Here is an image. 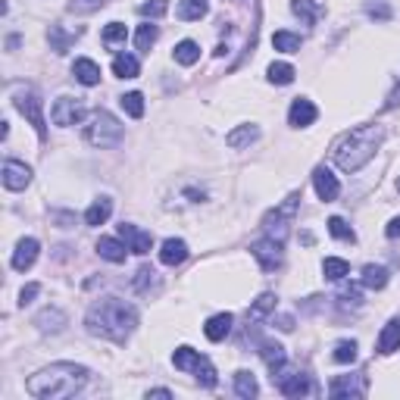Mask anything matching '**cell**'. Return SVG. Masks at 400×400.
<instances>
[{
	"label": "cell",
	"mask_w": 400,
	"mask_h": 400,
	"mask_svg": "<svg viewBox=\"0 0 400 400\" xmlns=\"http://www.w3.org/2000/svg\"><path fill=\"white\" fill-rule=\"evenodd\" d=\"M297 206H300V194L294 191V194H288L281 206H275L272 212H266V219H262V228H266V235L285 244V238H288V231H291V219H294V212H297Z\"/></svg>",
	"instance_id": "obj_5"
},
{
	"label": "cell",
	"mask_w": 400,
	"mask_h": 400,
	"mask_svg": "<svg viewBox=\"0 0 400 400\" xmlns=\"http://www.w3.org/2000/svg\"><path fill=\"white\" fill-rule=\"evenodd\" d=\"M188 260V244L181 238H166L160 244V262L162 266H181Z\"/></svg>",
	"instance_id": "obj_17"
},
{
	"label": "cell",
	"mask_w": 400,
	"mask_h": 400,
	"mask_svg": "<svg viewBox=\"0 0 400 400\" xmlns=\"http://www.w3.org/2000/svg\"><path fill=\"white\" fill-rule=\"evenodd\" d=\"M312 188H316V194H319V200H335L338 194H341V185H338V178L331 175V169H325V166H319L316 172H312Z\"/></svg>",
	"instance_id": "obj_16"
},
{
	"label": "cell",
	"mask_w": 400,
	"mask_h": 400,
	"mask_svg": "<svg viewBox=\"0 0 400 400\" xmlns=\"http://www.w3.org/2000/svg\"><path fill=\"white\" fill-rule=\"evenodd\" d=\"M235 394H238V397H244V400H250V397L260 394V385H256L253 372H247V369L235 372Z\"/></svg>",
	"instance_id": "obj_28"
},
{
	"label": "cell",
	"mask_w": 400,
	"mask_h": 400,
	"mask_svg": "<svg viewBox=\"0 0 400 400\" xmlns=\"http://www.w3.org/2000/svg\"><path fill=\"white\" fill-rule=\"evenodd\" d=\"M260 356H262V362L269 366V372H272V375L288 362L285 347H281V344H275V341H260Z\"/></svg>",
	"instance_id": "obj_22"
},
{
	"label": "cell",
	"mask_w": 400,
	"mask_h": 400,
	"mask_svg": "<svg viewBox=\"0 0 400 400\" xmlns=\"http://www.w3.org/2000/svg\"><path fill=\"white\" fill-rule=\"evenodd\" d=\"M38 291H41V285L38 281H28V285L19 291V306H25V303H31V300L38 297Z\"/></svg>",
	"instance_id": "obj_47"
},
{
	"label": "cell",
	"mask_w": 400,
	"mask_h": 400,
	"mask_svg": "<svg viewBox=\"0 0 400 400\" xmlns=\"http://www.w3.org/2000/svg\"><path fill=\"white\" fill-rule=\"evenodd\" d=\"M122 135H125L122 122L106 110L91 112V119H88V125H85V141L91 144V147H116V144L122 141Z\"/></svg>",
	"instance_id": "obj_4"
},
{
	"label": "cell",
	"mask_w": 400,
	"mask_h": 400,
	"mask_svg": "<svg viewBox=\"0 0 400 400\" xmlns=\"http://www.w3.org/2000/svg\"><path fill=\"white\" fill-rule=\"evenodd\" d=\"M397 103H400V85H397V88H394V91H391V97H388L385 110H394V106H397Z\"/></svg>",
	"instance_id": "obj_50"
},
{
	"label": "cell",
	"mask_w": 400,
	"mask_h": 400,
	"mask_svg": "<svg viewBox=\"0 0 400 400\" xmlns=\"http://www.w3.org/2000/svg\"><path fill=\"white\" fill-rule=\"evenodd\" d=\"M125 38H128V31H125L122 22H110L103 28V44H106V47H119V44H125Z\"/></svg>",
	"instance_id": "obj_42"
},
{
	"label": "cell",
	"mask_w": 400,
	"mask_h": 400,
	"mask_svg": "<svg viewBox=\"0 0 400 400\" xmlns=\"http://www.w3.org/2000/svg\"><path fill=\"white\" fill-rule=\"evenodd\" d=\"M97 253L103 256L106 262H125L128 247H125L119 238H100V241H97Z\"/></svg>",
	"instance_id": "obj_23"
},
{
	"label": "cell",
	"mask_w": 400,
	"mask_h": 400,
	"mask_svg": "<svg viewBox=\"0 0 400 400\" xmlns=\"http://www.w3.org/2000/svg\"><path fill=\"white\" fill-rule=\"evenodd\" d=\"M210 12V0H178V19L185 22H197Z\"/></svg>",
	"instance_id": "obj_26"
},
{
	"label": "cell",
	"mask_w": 400,
	"mask_h": 400,
	"mask_svg": "<svg viewBox=\"0 0 400 400\" xmlns=\"http://www.w3.org/2000/svg\"><path fill=\"white\" fill-rule=\"evenodd\" d=\"M66 312L62 310H56V306H47V310H41L35 316V325H38V331L41 335H60L62 328H66Z\"/></svg>",
	"instance_id": "obj_15"
},
{
	"label": "cell",
	"mask_w": 400,
	"mask_h": 400,
	"mask_svg": "<svg viewBox=\"0 0 400 400\" xmlns=\"http://www.w3.org/2000/svg\"><path fill=\"white\" fill-rule=\"evenodd\" d=\"M50 119H53V125H60V128L78 125L81 119H85V103H81V97H60V100H53V106H50Z\"/></svg>",
	"instance_id": "obj_7"
},
{
	"label": "cell",
	"mask_w": 400,
	"mask_h": 400,
	"mask_svg": "<svg viewBox=\"0 0 400 400\" xmlns=\"http://www.w3.org/2000/svg\"><path fill=\"white\" fill-rule=\"evenodd\" d=\"M231 312H216V316H210L206 319V325H203V335L210 338V341H225L228 338V331H231Z\"/></svg>",
	"instance_id": "obj_18"
},
{
	"label": "cell",
	"mask_w": 400,
	"mask_h": 400,
	"mask_svg": "<svg viewBox=\"0 0 400 400\" xmlns=\"http://www.w3.org/2000/svg\"><path fill=\"white\" fill-rule=\"evenodd\" d=\"M385 235H388V238H400V216H394V219H391V222H388Z\"/></svg>",
	"instance_id": "obj_49"
},
{
	"label": "cell",
	"mask_w": 400,
	"mask_h": 400,
	"mask_svg": "<svg viewBox=\"0 0 400 400\" xmlns=\"http://www.w3.org/2000/svg\"><path fill=\"white\" fill-rule=\"evenodd\" d=\"M112 72H116L119 78H138V72H141V62H138L131 53H119L116 60H112Z\"/></svg>",
	"instance_id": "obj_31"
},
{
	"label": "cell",
	"mask_w": 400,
	"mask_h": 400,
	"mask_svg": "<svg viewBox=\"0 0 400 400\" xmlns=\"http://www.w3.org/2000/svg\"><path fill=\"white\" fill-rule=\"evenodd\" d=\"M38 250H41V244H38L35 238H22V241L16 244V250H12V269H16V272L31 269L38 260Z\"/></svg>",
	"instance_id": "obj_14"
},
{
	"label": "cell",
	"mask_w": 400,
	"mask_h": 400,
	"mask_svg": "<svg viewBox=\"0 0 400 400\" xmlns=\"http://www.w3.org/2000/svg\"><path fill=\"white\" fill-rule=\"evenodd\" d=\"M366 12H369V16H375V19H388V16H391V6L378 0V3H366Z\"/></svg>",
	"instance_id": "obj_48"
},
{
	"label": "cell",
	"mask_w": 400,
	"mask_h": 400,
	"mask_svg": "<svg viewBox=\"0 0 400 400\" xmlns=\"http://www.w3.org/2000/svg\"><path fill=\"white\" fill-rule=\"evenodd\" d=\"M156 285H160V275L150 266H141L135 272V278H131V288H135L138 294H150V288H156Z\"/></svg>",
	"instance_id": "obj_30"
},
{
	"label": "cell",
	"mask_w": 400,
	"mask_h": 400,
	"mask_svg": "<svg viewBox=\"0 0 400 400\" xmlns=\"http://www.w3.org/2000/svg\"><path fill=\"white\" fill-rule=\"evenodd\" d=\"M119 103H122V110L128 112L131 119H141L144 116V94L128 91V94H122V97H119Z\"/></svg>",
	"instance_id": "obj_39"
},
{
	"label": "cell",
	"mask_w": 400,
	"mask_h": 400,
	"mask_svg": "<svg viewBox=\"0 0 400 400\" xmlns=\"http://www.w3.org/2000/svg\"><path fill=\"white\" fill-rule=\"evenodd\" d=\"M197 360H200V353H197L194 347H178V350L172 353V366L181 369V372H194Z\"/></svg>",
	"instance_id": "obj_34"
},
{
	"label": "cell",
	"mask_w": 400,
	"mask_h": 400,
	"mask_svg": "<svg viewBox=\"0 0 400 400\" xmlns=\"http://www.w3.org/2000/svg\"><path fill=\"white\" fill-rule=\"evenodd\" d=\"M138 325V310L125 303L122 297H100L88 306L85 312V328L94 338H106V341L125 344V338L135 331Z\"/></svg>",
	"instance_id": "obj_1"
},
{
	"label": "cell",
	"mask_w": 400,
	"mask_h": 400,
	"mask_svg": "<svg viewBox=\"0 0 400 400\" xmlns=\"http://www.w3.org/2000/svg\"><path fill=\"white\" fill-rule=\"evenodd\" d=\"M103 6H106V0H69L66 10L75 12V16H88V12L103 10Z\"/></svg>",
	"instance_id": "obj_43"
},
{
	"label": "cell",
	"mask_w": 400,
	"mask_h": 400,
	"mask_svg": "<svg viewBox=\"0 0 400 400\" xmlns=\"http://www.w3.org/2000/svg\"><path fill=\"white\" fill-rule=\"evenodd\" d=\"M338 300H341V306H350V310H356V306L362 303L360 288H344V291L338 294Z\"/></svg>",
	"instance_id": "obj_46"
},
{
	"label": "cell",
	"mask_w": 400,
	"mask_h": 400,
	"mask_svg": "<svg viewBox=\"0 0 400 400\" xmlns=\"http://www.w3.org/2000/svg\"><path fill=\"white\" fill-rule=\"evenodd\" d=\"M256 138H260V128L250 122V125H238V128H231L228 135H225V144H228L231 150H241V147H250Z\"/></svg>",
	"instance_id": "obj_20"
},
{
	"label": "cell",
	"mask_w": 400,
	"mask_h": 400,
	"mask_svg": "<svg viewBox=\"0 0 400 400\" xmlns=\"http://www.w3.org/2000/svg\"><path fill=\"white\" fill-rule=\"evenodd\" d=\"M331 360L341 362V366L353 362V360H356V341H338L335 350H331Z\"/></svg>",
	"instance_id": "obj_41"
},
{
	"label": "cell",
	"mask_w": 400,
	"mask_h": 400,
	"mask_svg": "<svg viewBox=\"0 0 400 400\" xmlns=\"http://www.w3.org/2000/svg\"><path fill=\"white\" fill-rule=\"evenodd\" d=\"M194 375H197V381L203 388H216V366H212L210 360H206V356H200L197 360V366H194Z\"/></svg>",
	"instance_id": "obj_38"
},
{
	"label": "cell",
	"mask_w": 400,
	"mask_h": 400,
	"mask_svg": "<svg viewBox=\"0 0 400 400\" xmlns=\"http://www.w3.org/2000/svg\"><path fill=\"white\" fill-rule=\"evenodd\" d=\"M250 253L256 256V262H260L266 272H272V269L281 266V260H285V253H281V241H275V238H260V241L250 244Z\"/></svg>",
	"instance_id": "obj_9"
},
{
	"label": "cell",
	"mask_w": 400,
	"mask_h": 400,
	"mask_svg": "<svg viewBox=\"0 0 400 400\" xmlns=\"http://www.w3.org/2000/svg\"><path fill=\"white\" fill-rule=\"evenodd\" d=\"M16 110L22 112L25 119H28L31 125H35V131H38V138H44L47 135V125H44V106H41V97H38L35 91H22V94H16Z\"/></svg>",
	"instance_id": "obj_8"
},
{
	"label": "cell",
	"mask_w": 400,
	"mask_h": 400,
	"mask_svg": "<svg viewBox=\"0 0 400 400\" xmlns=\"http://www.w3.org/2000/svg\"><path fill=\"white\" fill-rule=\"evenodd\" d=\"M78 35V31H75ZM75 35H69V31H62V25H50L47 38H50V50H56V53H66L69 44L75 41Z\"/></svg>",
	"instance_id": "obj_35"
},
{
	"label": "cell",
	"mask_w": 400,
	"mask_h": 400,
	"mask_svg": "<svg viewBox=\"0 0 400 400\" xmlns=\"http://www.w3.org/2000/svg\"><path fill=\"white\" fill-rule=\"evenodd\" d=\"M119 238H122V241L128 244L131 253H138V256L150 253V247H153V238H150V231L138 228V225H131V222H122V225H119Z\"/></svg>",
	"instance_id": "obj_10"
},
{
	"label": "cell",
	"mask_w": 400,
	"mask_h": 400,
	"mask_svg": "<svg viewBox=\"0 0 400 400\" xmlns=\"http://www.w3.org/2000/svg\"><path fill=\"white\" fill-rule=\"evenodd\" d=\"M3 188L6 191H25L31 185V169L19 160H6L3 162Z\"/></svg>",
	"instance_id": "obj_11"
},
{
	"label": "cell",
	"mask_w": 400,
	"mask_h": 400,
	"mask_svg": "<svg viewBox=\"0 0 400 400\" xmlns=\"http://www.w3.org/2000/svg\"><path fill=\"white\" fill-rule=\"evenodd\" d=\"M366 394V378L362 375H338L328 385V397H362Z\"/></svg>",
	"instance_id": "obj_12"
},
{
	"label": "cell",
	"mask_w": 400,
	"mask_h": 400,
	"mask_svg": "<svg viewBox=\"0 0 400 400\" xmlns=\"http://www.w3.org/2000/svg\"><path fill=\"white\" fill-rule=\"evenodd\" d=\"M272 47L281 50V53H297V50H300V35H294V31H275Z\"/></svg>",
	"instance_id": "obj_36"
},
{
	"label": "cell",
	"mask_w": 400,
	"mask_h": 400,
	"mask_svg": "<svg viewBox=\"0 0 400 400\" xmlns=\"http://www.w3.org/2000/svg\"><path fill=\"white\" fill-rule=\"evenodd\" d=\"M394 350H400V316H394L378 335V353L388 356Z\"/></svg>",
	"instance_id": "obj_19"
},
{
	"label": "cell",
	"mask_w": 400,
	"mask_h": 400,
	"mask_svg": "<svg viewBox=\"0 0 400 400\" xmlns=\"http://www.w3.org/2000/svg\"><path fill=\"white\" fill-rule=\"evenodd\" d=\"M272 381L278 385V391L285 394V397H306V394L312 391L310 375H306V372H294V369H288V366H281L278 372L272 375Z\"/></svg>",
	"instance_id": "obj_6"
},
{
	"label": "cell",
	"mask_w": 400,
	"mask_h": 400,
	"mask_svg": "<svg viewBox=\"0 0 400 400\" xmlns=\"http://www.w3.org/2000/svg\"><path fill=\"white\" fill-rule=\"evenodd\" d=\"M156 38H160V28H156V25H150V22L138 25V35H135L138 50H150L156 44Z\"/></svg>",
	"instance_id": "obj_40"
},
{
	"label": "cell",
	"mask_w": 400,
	"mask_h": 400,
	"mask_svg": "<svg viewBox=\"0 0 400 400\" xmlns=\"http://www.w3.org/2000/svg\"><path fill=\"white\" fill-rule=\"evenodd\" d=\"M110 212H112V200L110 197H97L91 206L85 210V222L88 225H103L106 219H110Z\"/></svg>",
	"instance_id": "obj_27"
},
{
	"label": "cell",
	"mask_w": 400,
	"mask_h": 400,
	"mask_svg": "<svg viewBox=\"0 0 400 400\" xmlns=\"http://www.w3.org/2000/svg\"><path fill=\"white\" fill-rule=\"evenodd\" d=\"M322 272L328 281H344L350 275V266H347V260H341V256H325Z\"/></svg>",
	"instance_id": "obj_32"
},
{
	"label": "cell",
	"mask_w": 400,
	"mask_h": 400,
	"mask_svg": "<svg viewBox=\"0 0 400 400\" xmlns=\"http://www.w3.org/2000/svg\"><path fill=\"white\" fill-rule=\"evenodd\" d=\"M72 75H75V81H81L85 88L100 85V66L94 60H85V56L72 62Z\"/></svg>",
	"instance_id": "obj_21"
},
{
	"label": "cell",
	"mask_w": 400,
	"mask_h": 400,
	"mask_svg": "<svg viewBox=\"0 0 400 400\" xmlns=\"http://www.w3.org/2000/svg\"><path fill=\"white\" fill-rule=\"evenodd\" d=\"M291 12L297 19H303L306 25H312L319 16H322V6H319L316 0H291Z\"/></svg>",
	"instance_id": "obj_29"
},
{
	"label": "cell",
	"mask_w": 400,
	"mask_h": 400,
	"mask_svg": "<svg viewBox=\"0 0 400 400\" xmlns=\"http://www.w3.org/2000/svg\"><path fill=\"white\" fill-rule=\"evenodd\" d=\"M172 56H175V62H181V66H194V62L200 60V47L194 41H181V44H175Z\"/></svg>",
	"instance_id": "obj_33"
},
{
	"label": "cell",
	"mask_w": 400,
	"mask_h": 400,
	"mask_svg": "<svg viewBox=\"0 0 400 400\" xmlns=\"http://www.w3.org/2000/svg\"><path fill=\"white\" fill-rule=\"evenodd\" d=\"M166 10H169V0H144V3L138 6V12H141L144 19H160V16H166Z\"/></svg>",
	"instance_id": "obj_44"
},
{
	"label": "cell",
	"mask_w": 400,
	"mask_h": 400,
	"mask_svg": "<svg viewBox=\"0 0 400 400\" xmlns=\"http://www.w3.org/2000/svg\"><path fill=\"white\" fill-rule=\"evenodd\" d=\"M266 75H269V81H272V85H291L297 72H294L291 62H272Z\"/></svg>",
	"instance_id": "obj_37"
},
{
	"label": "cell",
	"mask_w": 400,
	"mask_h": 400,
	"mask_svg": "<svg viewBox=\"0 0 400 400\" xmlns=\"http://www.w3.org/2000/svg\"><path fill=\"white\" fill-rule=\"evenodd\" d=\"M275 306H278V297H275V294H260V297L250 303L247 319L250 322H260V319H266L269 312H275Z\"/></svg>",
	"instance_id": "obj_25"
},
{
	"label": "cell",
	"mask_w": 400,
	"mask_h": 400,
	"mask_svg": "<svg viewBox=\"0 0 400 400\" xmlns=\"http://www.w3.org/2000/svg\"><path fill=\"white\" fill-rule=\"evenodd\" d=\"M316 116H319L316 103L306 100V97H297L291 103V110H288V122H291L294 128H306V125H312V122H316Z\"/></svg>",
	"instance_id": "obj_13"
},
{
	"label": "cell",
	"mask_w": 400,
	"mask_h": 400,
	"mask_svg": "<svg viewBox=\"0 0 400 400\" xmlns=\"http://www.w3.org/2000/svg\"><path fill=\"white\" fill-rule=\"evenodd\" d=\"M147 397H172V391L169 388H153V391H147Z\"/></svg>",
	"instance_id": "obj_52"
},
{
	"label": "cell",
	"mask_w": 400,
	"mask_h": 400,
	"mask_svg": "<svg viewBox=\"0 0 400 400\" xmlns=\"http://www.w3.org/2000/svg\"><path fill=\"white\" fill-rule=\"evenodd\" d=\"M381 141H385L381 125H360V128L347 131V135L335 144V150H331L338 169H344V172H360L375 156V150L381 147Z\"/></svg>",
	"instance_id": "obj_3"
},
{
	"label": "cell",
	"mask_w": 400,
	"mask_h": 400,
	"mask_svg": "<svg viewBox=\"0 0 400 400\" xmlns=\"http://www.w3.org/2000/svg\"><path fill=\"white\" fill-rule=\"evenodd\" d=\"M360 281H362V288H369V291H381V288L388 285V269H385V266H375V262H369V266H362Z\"/></svg>",
	"instance_id": "obj_24"
},
{
	"label": "cell",
	"mask_w": 400,
	"mask_h": 400,
	"mask_svg": "<svg viewBox=\"0 0 400 400\" xmlns=\"http://www.w3.org/2000/svg\"><path fill=\"white\" fill-rule=\"evenodd\" d=\"M88 385V369L78 362H50L25 381V391L38 400H66Z\"/></svg>",
	"instance_id": "obj_2"
},
{
	"label": "cell",
	"mask_w": 400,
	"mask_h": 400,
	"mask_svg": "<svg viewBox=\"0 0 400 400\" xmlns=\"http://www.w3.org/2000/svg\"><path fill=\"white\" fill-rule=\"evenodd\" d=\"M278 328L281 331H291L294 328V319L291 316H278Z\"/></svg>",
	"instance_id": "obj_51"
},
{
	"label": "cell",
	"mask_w": 400,
	"mask_h": 400,
	"mask_svg": "<svg viewBox=\"0 0 400 400\" xmlns=\"http://www.w3.org/2000/svg\"><path fill=\"white\" fill-rule=\"evenodd\" d=\"M328 231L338 238V241H356V235H353V228H350L347 222H344L341 216H331L328 219Z\"/></svg>",
	"instance_id": "obj_45"
}]
</instances>
